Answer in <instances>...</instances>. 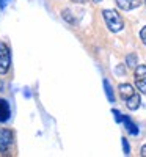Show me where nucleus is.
I'll list each match as a JSON object with an SVG mask.
<instances>
[{
    "instance_id": "1",
    "label": "nucleus",
    "mask_w": 146,
    "mask_h": 157,
    "mask_svg": "<svg viewBox=\"0 0 146 157\" xmlns=\"http://www.w3.org/2000/svg\"><path fill=\"white\" fill-rule=\"evenodd\" d=\"M102 16H104V21H105V24H107V27L112 32H121L123 30L124 22H123L121 16H119L116 11H113V10H104Z\"/></svg>"
},
{
    "instance_id": "2",
    "label": "nucleus",
    "mask_w": 146,
    "mask_h": 157,
    "mask_svg": "<svg viewBox=\"0 0 146 157\" xmlns=\"http://www.w3.org/2000/svg\"><path fill=\"white\" fill-rule=\"evenodd\" d=\"M11 64V55H10V49L6 44L0 43V74H5L10 69Z\"/></svg>"
},
{
    "instance_id": "3",
    "label": "nucleus",
    "mask_w": 146,
    "mask_h": 157,
    "mask_svg": "<svg viewBox=\"0 0 146 157\" xmlns=\"http://www.w3.org/2000/svg\"><path fill=\"white\" fill-rule=\"evenodd\" d=\"M13 132L8 129H0V152H6L13 145Z\"/></svg>"
},
{
    "instance_id": "4",
    "label": "nucleus",
    "mask_w": 146,
    "mask_h": 157,
    "mask_svg": "<svg viewBox=\"0 0 146 157\" xmlns=\"http://www.w3.org/2000/svg\"><path fill=\"white\" fill-rule=\"evenodd\" d=\"M135 83L143 94H146V66H137L135 68Z\"/></svg>"
},
{
    "instance_id": "5",
    "label": "nucleus",
    "mask_w": 146,
    "mask_h": 157,
    "mask_svg": "<svg viewBox=\"0 0 146 157\" xmlns=\"http://www.w3.org/2000/svg\"><path fill=\"white\" fill-rule=\"evenodd\" d=\"M118 8H121L124 11H130V10H135L141 5V0H115Z\"/></svg>"
},
{
    "instance_id": "6",
    "label": "nucleus",
    "mask_w": 146,
    "mask_h": 157,
    "mask_svg": "<svg viewBox=\"0 0 146 157\" xmlns=\"http://www.w3.org/2000/svg\"><path fill=\"white\" fill-rule=\"evenodd\" d=\"M11 116L10 104L5 99H0V123H6Z\"/></svg>"
},
{
    "instance_id": "7",
    "label": "nucleus",
    "mask_w": 146,
    "mask_h": 157,
    "mask_svg": "<svg viewBox=\"0 0 146 157\" xmlns=\"http://www.w3.org/2000/svg\"><path fill=\"white\" fill-rule=\"evenodd\" d=\"M134 93H135V90L132 88V85H129V83H121L119 85V94H121V98L124 101H127Z\"/></svg>"
},
{
    "instance_id": "8",
    "label": "nucleus",
    "mask_w": 146,
    "mask_h": 157,
    "mask_svg": "<svg viewBox=\"0 0 146 157\" xmlns=\"http://www.w3.org/2000/svg\"><path fill=\"white\" fill-rule=\"evenodd\" d=\"M140 102H141L140 94H138V93H134V94H132V96L126 101V105H127L129 110H137V109L140 107Z\"/></svg>"
},
{
    "instance_id": "9",
    "label": "nucleus",
    "mask_w": 146,
    "mask_h": 157,
    "mask_svg": "<svg viewBox=\"0 0 146 157\" xmlns=\"http://www.w3.org/2000/svg\"><path fill=\"white\" fill-rule=\"evenodd\" d=\"M123 123L126 124V129L129 130V132L132 134V135H138V127L134 124V123H132L130 120H129V118L127 116H124V120H123Z\"/></svg>"
},
{
    "instance_id": "10",
    "label": "nucleus",
    "mask_w": 146,
    "mask_h": 157,
    "mask_svg": "<svg viewBox=\"0 0 146 157\" xmlns=\"http://www.w3.org/2000/svg\"><path fill=\"white\" fill-rule=\"evenodd\" d=\"M104 90H105V94H107V99L110 102H115V94H113V88L110 85L109 80H104Z\"/></svg>"
},
{
    "instance_id": "11",
    "label": "nucleus",
    "mask_w": 146,
    "mask_h": 157,
    "mask_svg": "<svg viewBox=\"0 0 146 157\" xmlns=\"http://www.w3.org/2000/svg\"><path fill=\"white\" fill-rule=\"evenodd\" d=\"M126 64L129 68H137V55L135 54H129L127 57H126Z\"/></svg>"
},
{
    "instance_id": "12",
    "label": "nucleus",
    "mask_w": 146,
    "mask_h": 157,
    "mask_svg": "<svg viewBox=\"0 0 146 157\" xmlns=\"http://www.w3.org/2000/svg\"><path fill=\"white\" fill-rule=\"evenodd\" d=\"M121 140H123V149H124V154L129 155V154H130V146H129V143H127V140H126L124 137H123Z\"/></svg>"
},
{
    "instance_id": "13",
    "label": "nucleus",
    "mask_w": 146,
    "mask_h": 157,
    "mask_svg": "<svg viewBox=\"0 0 146 157\" xmlns=\"http://www.w3.org/2000/svg\"><path fill=\"white\" fill-rule=\"evenodd\" d=\"M113 115H115V120H116V123H123V120H124V116L119 113L118 110H113Z\"/></svg>"
},
{
    "instance_id": "14",
    "label": "nucleus",
    "mask_w": 146,
    "mask_h": 157,
    "mask_svg": "<svg viewBox=\"0 0 146 157\" xmlns=\"http://www.w3.org/2000/svg\"><path fill=\"white\" fill-rule=\"evenodd\" d=\"M63 17H64L66 21H68V22H71V24L74 22V19L71 17V13H69L68 10H64V11H63Z\"/></svg>"
},
{
    "instance_id": "15",
    "label": "nucleus",
    "mask_w": 146,
    "mask_h": 157,
    "mask_svg": "<svg viewBox=\"0 0 146 157\" xmlns=\"http://www.w3.org/2000/svg\"><path fill=\"white\" fill-rule=\"evenodd\" d=\"M140 38H141L143 44L146 46V27H143V29H141V32H140Z\"/></svg>"
},
{
    "instance_id": "16",
    "label": "nucleus",
    "mask_w": 146,
    "mask_h": 157,
    "mask_svg": "<svg viewBox=\"0 0 146 157\" xmlns=\"http://www.w3.org/2000/svg\"><path fill=\"white\" fill-rule=\"evenodd\" d=\"M10 2H11V0H0V8L3 10V8H5V6H6Z\"/></svg>"
},
{
    "instance_id": "17",
    "label": "nucleus",
    "mask_w": 146,
    "mask_h": 157,
    "mask_svg": "<svg viewBox=\"0 0 146 157\" xmlns=\"http://www.w3.org/2000/svg\"><path fill=\"white\" fill-rule=\"evenodd\" d=\"M140 154H141L143 157H146V145H144V146H141V151H140Z\"/></svg>"
},
{
    "instance_id": "18",
    "label": "nucleus",
    "mask_w": 146,
    "mask_h": 157,
    "mask_svg": "<svg viewBox=\"0 0 146 157\" xmlns=\"http://www.w3.org/2000/svg\"><path fill=\"white\" fill-rule=\"evenodd\" d=\"M71 2H74V3H85L86 0H71Z\"/></svg>"
},
{
    "instance_id": "19",
    "label": "nucleus",
    "mask_w": 146,
    "mask_h": 157,
    "mask_svg": "<svg viewBox=\"0 0 146 157\" xmlns=\"http://www.w3.org/2000/svg\"><path fill=\"white\" fill-rule=\"evenodd\" d=\"M2 88H3V82H2V80H0V90H2Z\"/></svg>"
},
{
    "instance_id": "20",
    "label": "nucleus",
    "mask_w": 146,
    "mask_h": 157,
    "mask_svg": "<svg viewBox=\"0 0 146 157\" xmlns=\"http://www.w3.org/2000/svg\"><path fill=\"white\" fill-rule=\"evenodd\" d=\"M94 2H101V0H94Z\"/></svg>"
},
{
    "instance_id": "21",
    "label": "nucleus",
    "mask_w": 146,
    "mask_h": 157,
    "mask_svg": "<svg viewBox=\"0 0 146 157\" xmlns=\"http://www.w3.org/2000/svg\"><path fill=\"white\" fill-rule=\"evenodd\" d=\"M144 2H146V0H144Z\"/></svg>"
}]
</instances>
